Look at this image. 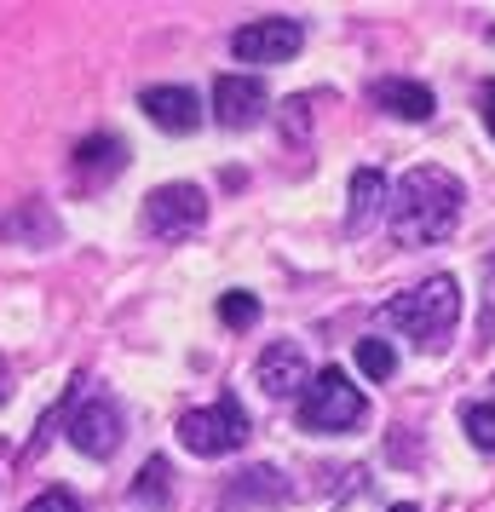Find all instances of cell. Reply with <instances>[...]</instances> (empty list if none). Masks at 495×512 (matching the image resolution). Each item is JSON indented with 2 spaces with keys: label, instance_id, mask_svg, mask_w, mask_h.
<instances>
[{
  "label": "cell",
  "instance_id": "5b68a950",
  "mask_svg": "<svg viewBox=\"0 0 495 512\" xmlns=\"http://www.w3.org/2000/svg\"><path fill=\"white\" fill-rule=\"evenodd\" d=\"M208 225V196L202 185H156L144 196V231L156 242H185Z\"/></svg>",
  "mask_w": 495,
  "mask_h": 512
},
{
  "label": "cell",
  "instance_id": "7402d4cb",
  "mask_svg": "<svg viewBox=\"0 0 495 512\" xmlns=\"http://www.w3.org/2000/svg\"><path fill=\"white\" fill-rule=\"evenodd\" d=\"M6 392H12V369H6V357H0V403H6Z\"/></svg>",
  "mask_w": 495,
  "mask_h": 512
},
{
  "label": "cell",
  "instance_id": "e0dca14e",
  "mask_svg": "<svg viewBox=\"0 0 495 512\" xmlns=\"http://www.w3.org/2000/svg\"><path fill=\"white\" fill-rule=\"evenodd\" d=\"M288 489L283 478L271 472V466H254V472H242V484H236V501H283Z\"/></svg>",
  "mask_w": 495,
  "mask_h": 512
},
{
  "label": "cell",
  "instance_id": "9c48e42d",
  "mask_svg": "<svg viewBox=\"0 0 495 512\" xmlns=\"http://www.w3.org/2000/svg\"><path fill=\"white\" fill-rule=\"evenodd\" d=\"M254 380H260L271 397H306L311 386V363H306V351L294 346V340H277V346H265L260 351V363H254Z\"/></svg>",
  "mask_w": 495,
  "mask_h": 512
},
{
  "label": "cell",
  "instance_id": "5bb4252c",
  "mask_svg": "<svg viewBox=\"0 0 495 512\" xmlns=\"http://www.w3.org/2000/svg\"><path fill=\"white\" fill-rule=\"evenodd\" d=\"M121 167H127V144H121L116 133H93V139L75 144V173H81L87 185H98V179H116Z\"/></svg>",
  "mask_w": 495,
  "mask_h": 512
},
{
  "label": "cell",
  "instance_id": "277c9868",
  "mask_svg": "<svg viewBox=\"0 0 495 512\" xmlns=\"http://www.w3.org/2000/svg\"><path fill=\"white\" fill-rule=\"evenodd\" d=\"M179 443H185L190 455H202V461L231 455V449L248 443V409H242L231 392L219 397V403H208V409H190V415L179 420Z\"/></svg>",
  "mask_w": 495,
  "mask_h": 512
},
{
  "label": "cell",
  "instance_id": "7a4b0ae2",
  "mask_svg": "<svg viewBox=\"0 0 495 512\" xmlns=\"http://www.w3.org/2000/svg\"><path fill=\"white\" fill-rule=\"evenodd\" d=\"M380 323L398 328L403 340H415L421 351H444V340L461 323V288H455V277H432L380 305Z\"/></svg>",
  "mask_w": 495,
  "mask_h": 512
},
{
  "label": "cell",
  "instance_id": "6da1fadb",
  "mask_svg": "<svg viewBox=\"0 0 495 512\" xmlns=\"http://www.w3.org/2000/svg\"><path fill=\"white\" fill-rule=\"evenodd\" d=\"M467 190L449 167H409L392 190V208H386V236L398 248H432L455 231Z\"/></svg>",
  "mask_w": 495,
  "mask_h": 512
},
{
  "label": "cell",
  "instance_id": "ba28073f",
  "mask_svg": "<svg viewBox=\"0 0 495 512\" xmlns=\"http://www.w3.org/2000/svg\"><path fill=\"white\" fill-rule=\"evenodd\" d=\"M121 409L110 403V397H93V403H81L70 415V443L81 449V455H93V461H110L121 449Z\"/></svg>",
  "mask_w": 495,
  "mask_h": 512
},
{
  "label": "cell",
  "instance_id": "7c38bea8",
  "mask_svg": "<svg viewBox=\"0 0 495 512\" xmlns=\"http://www.w3.org/2000/svg\"><path fill=\"white\" fill-rule=\"evenodd\" d=\"M375 219H386V179L375 167L352 173V208H346V236H363Z\"/></svg>",
  "mask_w": 495,
  "mask_h": 512
},
{
  "label": "cell",
  "instance_id": "44dd1931",
  "mask_svg": "<svg viewBox=\"0 0 495 512\" xmlns=\"http://www.w3.org/2000/svg\"><path fill=\"white\" fill-rule=\"evenodd\" d=\"M478 110H484V127H490V139H495V81L484 87V98H478Z\"/></svg>",
  "mask_w": 495,
  "mask_h": 512
},
{
  "label": "cell",
  "instance_id": "8fae6325",
  "mask_svg": "<svg viewBox=\"0 0 495 512\" xmlns=\"http://www.w3.org/2000/svg\"><path fill=\"white\" fill-rule=\"evenodd\" d=\"M0 242H18V248H52L58 242V213L47 202H18V213L0 219Z\"/></svg>",
  "mask_w": 495,
  "mask_h": 512
},
{
  "label": "cell",
  "instance_id": "3957f363",
  "mask_svg": "<svg viewBox=\"0 0 495 512\" xmlns=\"http://www.w3.org/2000/svg\"><path fill=\"white\" fill-rule=\"evenodd\" d=\"M363 415H369V403L340 369H323L300 397V426L306 432H352V426H363Z\"/></svg>",
  "mask_w": 495,
  "mask_h": 512
},
{
  "label": "cell",
  "instance_id": "d6986e66",
  "mask_svg": "<svg viewBox=\"0 0 495 512\" xmlns=\"http://www.w3.org/2000/svg\"><path fill=\"white\" fill-rule=\"evenodd\" d=\"M219 317H225V328H254L260 323V300L242 294V288H231V294L219 300Z\"/></svg>",
  "mask_w": 495,
  "mask_h": 512
},
{
  "label": "cell",
  "instance_id": "603a6c76",
  "mask_svg": "<svg viewBox=\"0 0 495 512\" xmlns=\"http://www.w3.org/2000/svg\"><path fill=\"white\" fill-rule=\"evenodd\" d=\"M392 512H421V507H409V501H403V507H392Z\"/></svg>",
  "mask_w": 495,
  "mask_h": 512
},
{
  "label": "cell",
  "instance_id": "ac0fdd59",
  "mask_svg": "<svg viewBox=\"0 0 495 512\" xmlns=\"http://www.w3.org/2000/svg\"><path fill=\"white\" fill-rule=\"evenodd\" d=\"M461 426L478 449H495V403H467L461 409Z\"/></svg>",
  "mask_w": 495,
  "mask_h": 512
},
{
  "label": "cell",
  "instance_id": "9a60e30c",
  "mask_svg": "<svg viewBox=\"0 0 495 512\" xmlns=\"http://www.w3.org/2000/svg\"><path fill=\"white\" fill-rule=\"evenodd\" d=\"M167 478H173V466H167L162 455H150V461L139 466V478H133V501H139V507H167Z\"/></svg>",
  "mask_w": 495,
  "mask_h": 512
},
{
  "label": "cell",
  "instance_id": "8992f818",
  "mask_svg": "<svg viewBox=\"0 0 495 512\" xmlns=\"http://www.w3.org/2000/svg\"><path fill=\"white\" fill-rule=\"evenodd\" d=\"M300 47H306L300 18H254L248 29L231 35V52L242 58V64H288Z\"/></svg>",
  "mask_w": 495,
  "mask_h": 512
},
{
  "label": "cell",
  "instance_id": "ffe728a7",
  "mask_svg": "<svg viewBox=\"0 0 495 512\" xmlns=\"http://www.w3.org/2000/svg\"><path fill=\"white\" fill-rule=\"evenodd\" d=\"M24 512H87V507L75 501L70 489H41V495H35V501H29Z\"/></svg>",
  "mask_w": 495,
  "mask_h": 512
},
{
  "label": "cell",
  "instance_id": "4fadbf2b",
  "mask_svg": "<svg viewBox=\"0 0 495 512\" xmlns=\"http://www.w3.org/2000/svg\"><path fill=\"white\" fill-rule=\"evenodd\" d=\"M375 104H380V110H392V116H403V121H426L432 110H438L432 87H421V81H403V75L375 81Z\"/></svg>",
  "mask_w": 495,
  "mask_h": 512
},
{
  "label": "cell",
  "instance_id": "2e32d148",
  "mask_svg": "<svg viewBox=\"0 0 495 512\" xmlns=\"http://www.w3.org/2000/svg\"><path fill=\"white\" fill-rule=\"evenodd\" d=\"M357 369L369 374V380H392L398 374V351H392V340H357Z\"/></svg>",
  "mask_w": 495,
  "mask_h": 512
},
{
  "label": "cell",
  "instance_id": "52a82bcc",
  "mask_svg": "<svg viewBox=\"0 0 495 512\" xmlns=\"http://www.w3.org/2000/svg\"><path fill=\"white\" fill-rule=\"evenodd\" d=\"M265 110H271V93H265L254 75H219L213 81V116H219V127H231V133L260 127Z\"/></svg>",
  "mask_w": 495,
  "mask_h": 512
},
{
  "label": "cell",
  "instance_id": "30bf717a",
  "mask_svg": "<svg viewBox=\"0 0 495 512\" xmlns=\"http://www.w3.org/2000/svg\"><path fill=\"white\" fill-rule=\"evenodd\" d=\"M139 110L156 121L162 133H190V127L202 121V98L190 93V87H144Z\"/></svg>",
  "mask_w": 495,
  "mask_h": 512
}]
</instances>
